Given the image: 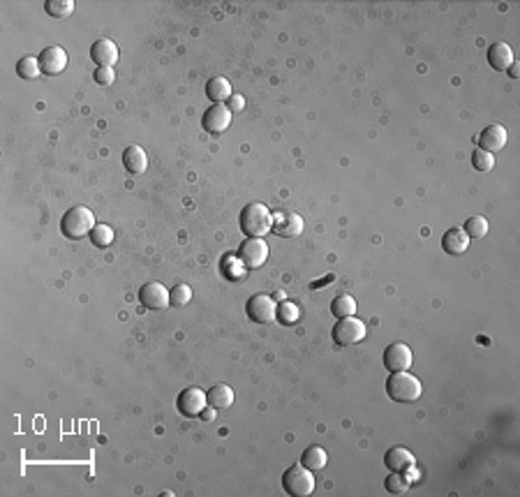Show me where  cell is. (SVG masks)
<instances>
[{"mask_svg":"<svg viewBox=\"0 0 520 497\" xmlns=\"http://www.w3.org/2000/svg\"><path fill=\"white\" fill-rule=\"evenodd\" d=\"M95 213L86 206H74L70 208L68 213L63 215L61 220V231L65 238H72V241H79L83 236H90V231L95 227Z\"/></svg>","mask_w":520,"mask_h":497,"instance_id":"obj_3","label":"cell"},{"mask_svg":"<svg viewBox=\"0 0 520 497\" xmlns=\"http://www.w3.org/2000/svg\"><path fill=\"white\" fill-rule=\"evenodd\" d=\"M206 402L215 409H229L234 405V391L227 384H215L206 391Z\"/></svg>","mask_w":520,"mask_h":497,"instance_id":"obj_19","label":"cell"},{"mask_svg":"<svg viewBox=\"0 0 520 497\" xmlns=\"http://www.w3.org/2000/svg\"><path fill=\"white\" fill-rule=\"evenodd\" d=\"M206 391L197 389V387H188L183 389L179 398H176V407H179V412L183 416H188V419H194V416H199L203 409H206Z\"/></svg>","mask_w":520,"mask_h":497,"instance_id":"obj_8","label":"cell"},{"mask_svg":"<svg viewBox=\"0 0 520 497\" xmlns=\"http://www.w3.org/2000/svg\"><path fill=\"white\" fill-rule=\"evenodd\" d=\"M410 476H407L405 472H391L386 476L384 481V488L388 490L391 495H405L407 490H410Z\"/></svg>","mask_w":520,"mask_h":497,"instance_id":"obj_24","label":"cell"},{"mask_svg":"<svg viewBox=\"0 0 520 497\" xmlns=\"http://www.w3.org/2000/svg\"><path fill=\"white\" fill-rule=\"evenodd\" d=\"M463 231L470 238H483L486 234H488V222H486V217H481V215H474L465 222Z\"/></svg>","mask_w":520,"mask_h":497,"instance_id":"obj_29","label":"cell"},{"mask_svg":"<svg viewBox=\"0 0 520 497\" xmlns=\"http://www.w3.org/2000/svg\"><path fill=\"white\" fill-rule=\"evenodd\" d=\"M39 72H42V68H39V61H37V58H32V56H26L17 63V75L21 79H28V81H30V79H35Z\"/></svg>","mask_w":520,"mask_h":497,"instance_id":"obj_28","label":"cell"},{"mask_svg":"<svg viewBox=\"0 0 520 497\" xmlns=\"http://www.w3.org/2000/svg\"><path fill=\"white\" fill-rule=\"evenodd\" d=\"M368 333V327L357 317H342L340 322H335V327L331 331L333 335V342L342 344V347H347V344H357L366 338Z\"/></svg>","mask_w":520,"mask_h":497,"instance_id":"obj_6","label":"cell"},{"mask_svg":"<svg viewBox=\"0 0 520 497\" xmlns=\"http://www.w3.org/2000/svg\"><path fill=\"white\" fill-rule=\"evenodd\" d=\"M326 462H328V456H326V451L321 447H308L306 451L301 454V465L303 467H308L310 472H321V469L326 467Z\"/></svg>","mask_w":520,"mask_h":497,"instance_id":"obj_22","label":"cell"},{"mask_svg":"<svg viewBox=\"0 0 520 497\" xmlns=\"http://www.w3.org/2000/svg\"><path fill=\"white\" fill-rule=\"evenodd\" d=\"M331 280H333V275H326L321 282H312V289H321V284H326V282H331Z\"/></svg>","mask_w":520,"mask_h":497,"instance_id":"obj_37","label":"cell"},{"mask_svg":"<svg viewBox=\"0 0 520 497\" xmlns=\"http://www.w3.org/2000/svg\"><path fill=\"white\" fill-rule=\"evenodd\" d=\"M139 303L148 310L169 308V289L160 282H146L139 289Z\"/></svg>","mask_w":520,"mask_h":497,"instance_id":"obj_12","label":"cell"},{"mask_svg":"<svg viewBox=\"0 0 520 497\" xmlns=\"http://www.w3.org/2000/svg\"><path fill=\"white\" fill-rule=\"evenodd\" d=\"M506 146V130L502 125H488L481 135H479V148L488 150V153H497Z\"/></svg>","mask_w":520,"mask_h":497,"instance_id":"obj_16","label":"cell"},{"mask_svg":"<svg viewBox=\"0 0 520 497\" xmlns=\"http://www.w3.org/2000/svg\"><path fill=\"white\" fill-rule=\"evenodd\" d=\"M414 462H417V458H414V454L405 447H391L384 454V465L391 469V472H407Z\"/></svg>","mask_w":520,"mask_h":497,"instance_id":"obj_14","label":"cell"},{"mask_svg":"<svg viewBox=\"0 0 520 497\" xmlns=\"http://www.w3.org/2000/svg\"><path fill=\"white\" fill-rule=\"evenodd\" d=\"M243 107H246V99H243L241 95H232V97H229V104H227L229 111H241Z\"/></svg>","mask_w":520,"mask_h":497,"instance_id":"obj_34","label":"cell"},{"mask_svg":"<svg viewBox=\"0 0 520 497\" xmlns=\"http://www.w3.org/2000/svg\"><path fill=\"white\" fill-rule=\"evenodd\" d=\"M114 79H116V75H114V68H97V70H95V81L100 84V86H109V84H114Z\"/></svg>","mask_w":520,"mask_h":497,"instance_id":"obj_33","label":"cell"},{"mask_svg":"<svg viewBox=\"0 0 520 497\" xmlns=\"http://www.w3.org/2000/svg\"><path fill=\"white\" fill-rule=\"evenodd\" d=\"M442 248L446 255H465L467 248H470V236L465 234L463 227H451L446 234L442 236Z\"/></svg>","mask_w":520,"mask_h":497,"instance_id":"obj_17","label":"cell"},{"mask_svg":"<svg viewBox=\"0 0 520 497\" xmlns=\"http://www.w3.org/2000/svg\"><path fill=\"white\" fill-rule=\"evenodd\" d=\"M90 243L95 248H107V245L114 243V229L107 227V224H95L93 231H90Z\"/></svg>","mask_w":520,"mask_h":497,"instance_id":"obj_27","label":"cell"},{"mask_svg":"<svg viewBox=\"0 0 520 497\" xmlns=\"http://www.w3.org/2000/svg\"><path fill=\"white\" fill-rule=\"evenodd\" d=\"M201 125L210 135H222V132L232 125V111L227 109V104H213V107L206 109V114L201 116Z\"/></svg>","mask_w":520,"mask_h":497,"instance_id":"obj_10","label":"cell"},{"mask_svg":"<svg viewBox=\"0 0 520 497\" xmlns=\"http://www.w3.org/2000/svg\"><path fill=\"white\" fill-rule=\"evenodd\" d=\"M412 349L405 342H391L384 349V366L388 373H400V370H410L412 366Z\"/></svg>","mask_w":520,"mask_h":497,"instance_id":"obj_9","label":"cell"},{"mask_svg":"<svg viewBox=\"0 0 520 497\" xmlns=\"http://www.w3.org/2000/svg\"><path fill=\"white\" fill-rule=\"evenodd\" d=\"M246 313L254 324H271L278 317V303L268 294H254L248 298Z\"/></svg>","mask_w":520,"mask_h":497,"instance_id":"obj_5","label":"cell"},{"mask_svg":"<svg viewBox=\"0 0 520 497\" xmlns=\"http://www.w3.org/2000/svg\"><path fill=\"white\" fill-rule=\"evenodd\" d=\"M331 313L338 317V320H342V317H354V313H357V301H354V296L350 294L335 296L331 303Z\"/></svg>","mask_w":520,"mask_h":497,"instance_id":"obj_23","label":"cell"},{"mask_svg":"<svg viewBox=\"0 0 520 497\" xmlns=\"http://www.w3.org/2000/svg\"><path fill=\"white\" fill-rule=\"evenodd\" d=\"M44 10H47L49 17L65 19L74 12V3H72V0H47V3H44Z\"/></svg>","mask_w":520,"mask_h":497,"instance_id":"obj_25","label":"cell"},{"mask_svg":"<svg viewBox=\"0 0 520 497\" xmlns=\"http://www.w3.org/2000/svg\"><path fill=\"white\" fill-rule=\"evenodd\" d=\"M509 77H511V79H518V77H520V68H518L516 61H513V63L509 65Z\"/></svg>","mask_w":520,"mask_h":497,"instance_id":"obj_36","label":"cell"},{"mask_svg":"<svg viewBox=\"0 0 520 497\" xmlns=\"http://www.w3.org/2000/svg\"><path fill=\"white\" fill-rule=\"evenodd\" d=\"M39 68H42V75L47 77H56L68 68V54H65L63 46H47V49L39 54Z\"/></svg>","mask_w":520,"mask_h":497,"instance_id":"obj_13","label":"cell"},{"mask_svg":"<svg viewBox=\"0 0 520 497\" xmlns=\"http://www.w3.org/2000/svg\"><path fill=\"white\" fill-rule=\"evenodd\" d=\"M386 393L396 402H414L423 393V387H421V382L414 375H410L407 370H400V373L388 375Z\"/></svg>","mask_w":520,"mask_h":497,"instance_id":"obj_2","label":"cell"},{"mask_svg":"<svg viewBox=\"0 0 520 497\" xmlns=\"http://www.w3.org/2000/svg\"><path fill=\"white\" fill-rule=\"evenodd\" d=\"M199 419L201 421H213L215 419V407H210V405H206V409L199 414Z\"/></svg>","mask_w":520,"mask_h":497,"instance_id":"obj_35","label":"cell"},{"mask_svg":"<svg viewBox=\"0 0 520 497\" xmlns=\"http://www.w3.org/2000/svg\"><path fill=\"white\" fill-rule=\"evenodd\" d=\"M282 488H285L287 495L292 497H308L312 495L314 490V472H310L308 467L303 465H292L282 474Z\"/></svg>","mask_w":520,"mask_h":497,"instance_id":"obj_4","label":"cell"},{"mask_svg":"<svg viewBox=\"0 0 520 497\" xmlns=\"http://www.w3.org/2000/svg\"><path fill=\"white\" fill-rule=\"evenodd\" d=\"M511 63H513V51L506 42H497L488 49V65L492 70H497V72L509 70Z\"/></svg>","mask_w":520,"mask_h":497,"instance_id":"obj_20","label":"cell"},{"mask_svg":"<svg viewBox=\"0 0 520 497\" xmlns=\"http://www.w3.org/2000/svg\"><path fill=\"white\" fill-rule=\"evenodd\" d=\"M206 95L210 102L215 104H225L229 97H232V84L227 81L225 77H215L206 84Z\"/></svg>","mask_w":520,"mask_h":497,"instance_id":"obj_21","label":"cell"},{"mask_svg":"<svg viewBox=\"0 0 520 497\" xmlns=\"http://www.w3.org/2000/svg\"><path fill=\"white\" fill-rule=\"evenodd\" d=\"M190 298H192V289H190L188 284H176V287L169 291V306L183 308L190 303Z\"/></svg>","mask_w":520,"mask_h":497,"instance_id":"obj_30","label":"cell"},{"mask_svg":"<svg viewBox=\"0 0 520 497\" xmlns=\"http://www.w3.org/2000/svg\"><path fill=\"white\" fill-rule=\"evenodd\" d=\"M472 167L477 169V171H490L492 167H495V155L492 153H488V150H481V148H477L472 153Z\"/></svg>","mask_w":520,"mask_h":497,"instance_id":"obj_31","label":"cell"},{"mask_svg":"<svg viewBox=\"0 0 520 497\" xmlns=\"http://www.w3.org/2000/svg\"><path fill=\"white\" fill-rule=\"evenodd\" d=\"M222 266V273H225L227 277H232V280H239V277L243 275V262L239 260V257H225V260L220 262Z\"/></svg>","mask_w":520,"mask_h":497,"instance_id":"obj_32","label":"cell"},{"mask_svg":"<svg viewBox=\"0 0 520 497\" xmlns=\"http://www.w3.org/2000/svg\"><path fill=\"white\" fill-rule=\"evenodd\" d=\"M239 260L246 269H261L268 260V245L264 238H248L239 248Z\"/></svg>","mask_w":520,"mask_h":497,"instance_id":"obj_7","label":"cell"},{"mask_svg":"<svg viewBox=\"0 0 520 497\" xmlns=\"http://www.w3.org/2000/svg\"><path fill=\"white\" fill-rule=\"evenodd\" d=\"M239 224L248 238H264L273 227V213L261 202H252L241 211Z\"/></svg>","mask_w":520,"mask_h":497,"instance_id":"obj_1","label":"cell"},{"mask_svg":"<svg viewBox=\"0 0 520 497\" xmlns=\"http://www.w3.org/2000/svg\"><path fill=\"white\" fill-rule=\"evenodd\" d=\"M90 58L100 65V68H111L118 61V46L111 42V39H97V42L90 46Z\"/></svg>","mask_w":520,"mask_h":497,"instance_id":"obj_18","label":"cell"},{"mask_svg":"<svg viewBox=\"0 0 520 497\" xmlns=\"http://www.w3.org/2000/svg\"><path fill=\"white\" fill-rule=\"evenodd\" d=\"M123 167H125V171H128V174H132V176L143 174V171H146V167H148L146 150H143L141 146H137V144L128 146V148L123 150Z\"/></svg>","mask_w":520,"mask_h":497,"instance_id":"obj_15","label":"cell"},{"mask_svg":"<svg viewBox=\"0 0 520 497\" xmlns=\"http://www.w3.org/2000/svg\"><path fill=\"white\" fill-rule=\"evenodd\" d=\"M273 234H278L282 238H296L303 234V217L296 213H289V211H278L273 213Z\"/></svg>","mask_w":520,"mask_h":497,"instance_id":"obj_11","label":"cell"},{"mask_svg":"<svg viewBox=\"0 0 520 497\" xmlns=\"http://www.w3.org/2000/svg\"><path fill=\"white\" fill-rule=\"evenodd\" d=\"M299 317H301V310H299L296 303L282 301L278 306V317H275V320H278L280 324H285V327H292V324L299 322Z\"/></svg>","mask_w":520,"mask_h":497,"instance_id":"obj_26","label":"cell"}]
</instances>
